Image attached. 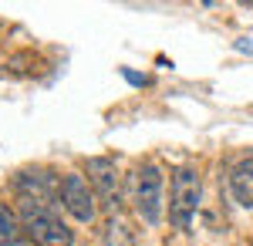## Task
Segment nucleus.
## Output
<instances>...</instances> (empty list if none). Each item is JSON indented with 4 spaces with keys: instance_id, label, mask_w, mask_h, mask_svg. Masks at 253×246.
Segmentation results:
<instances>
[{
    "instance_id": "nucleus-1",
    "label": "nucleus",
    "mask_w": 253,
    "mask_h": 246,
    "mask_svg": "<svg viewBox=\"0 0 253 246\" xmlns=\"http://www.w3.org/2000/svg\"><path fill=\"white\" fill-rule=\"evenodd\" d=\"M199 199H203V175H199V169H196L193 162L175 165L172 179H169V203H166V212H169L172 229L193 226Z\"/></svg>"
},
{
    "instance_id": "nucleus-2",
    "label": "nucleus",
    "mask_w": 253,
    "mask_h": 246,
    "mask_svg": "<svg viewBox=\"0 0 253 246\" xmlns=\"http://www.w3.org/2000/svg\"><path fill=\"white\" fill-rule=\"evenodd\" d=\"M17 219L24 240H31L34 246H75V229L54 212V206L17 203Z\"/></svg>"
},
{
    "instance_id": "nucleus-3",
    "label": "nucleus",
    "mask_w": 253,
    "mask_h": 246,
    "mask_svg": "<svg viewBox=\"0 0 253 246\" xmlns=\"http://www.w3.org/2000/svg\"><path fill=\"white\" fill-rule=\"evenodd\" d=\"M132 209L145 226H159L166 212V175L156 162H142L132 172Z\"/></svg>"
},
{
    "instance_id": "nucleus-4",
    "label": "nucleus",
    "mask_w": 253,
    "mask_h": 246,
    "mask_svg": "<svg viewBox=\"0 0 253 246\" xmlns=\"http://www.w3.org/2000/svg\"><path fill=\"white\" fill-rule=\"evenodd\" d=\"M10 186L17 192V203H34V206H58L61 175H54L44 165H24L10 175Z\"/></svg>"
},
{
    "instance_id": "nucleus-5",
    "label": "nucleus",
    "mask_w": 253,
    "mask_h": 246,
    "mask_svg": "<svg viewBox=\"0 0 253 246\" xmlns=\"http://www.w3.org/2000/svg\"><path fill=\"white\" fill-rule=\"evenodd\" d=\"M58 203L75 223H81V226H91V223L98 219V209H101L98 206L95 189H91V182H88L81 172H64V175H61Z\"/></svg>"
},
{
    "instance_id": "nucleus-6",
    "label": "nucleus",
    "mask_w": 253,
    "mask_h": 246,
    "mask_svg": "<svg viewBox=\"0 0 253 246\" xmlns=\"http://www.w3.org/2000/svg\"><path fill=\"white\" fill-rule=\"evenodd\" d=\"M84 179L91 182V189L98 196V206L105 212H118V203H122V172H118V162L112 155H91L84 162Z\"/></svg>"
},
{
    "instance_id": "nucleus-7",
    "label": "nucleus",
    "mask_w": 253,
    "mask_h": 246,
    "mask_svg": "<svg viewBox=\"0 0 253 246\" xmlns=\"http://www.w3.org/2000/svg\"><path fill=\"white\" fill-rule=\"evenodd\" d=\"M226 189H230V196H233V203L240 209H253V152L240 155L230 165Z\"/></svg>"
},
{
    "instance_id": "nucleus-8",
    "label": "nucleus",
    "mask_w": 253,
    "mask_h": 246,
    "mask_svg": "<svg viewBox=\"0 0 253 246\" xmlns=\"http://www.w3.org/2000/svg\"><path fill=\"white\" fill-rule=\"evenodd\" d=\"M24 240L17 209H10L7 203H0V246H17Z\"/></svg>"
},
{
    "instance_id": "nucleus-9",
    "label": "nucleus",
    "mask_w": 253,
    "mask_h": 246,
    "mask_svg": "<svg viewBox=\"0 0 253 246\" xmlns=\"http://www.w3.org/2000/svg\"><path fill=\"white\" fill-rule=\"evenodd\" d=\"M105 246H138V240H135V233L125 226L118 216H112L108 226H105Z\"/></svg>"
},
{
    "instance_id": "nucleus-10",
    "label": "nucleus",
    "mask_w": 253,
    "mask_h": 246,
    "mask_svg": "<svg viewBox=\"0 0 253 246\" xmlns=\"http://www.w3.org/2000/svg\"><path fill=\"white\" fill-rule=\"evenodd\" d=\"M122 75H125L128 84H135V88H145V84H149V78H145V75H135V71H128V68H122Z\"/></svg>"
},
{
    "instance_id": "nucleus-11",
    "label": "nucleus",
    "mask_w": 253,
    "mask_h": 246,
    "mask_svg": "<svg viewBox=\"0 0 253 246\" xmlns=\"http://www.w3.org/2000/svg\"><path fill=\"white\" fill-rule=\"evenodd\" d=\"M236 47H240V51H253V41H250V38H243L240 44H236Z\"/></svg>"
}]
</instances>
